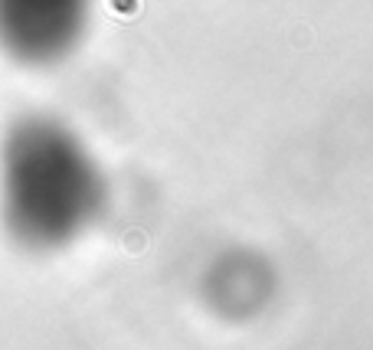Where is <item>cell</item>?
Listing matches in <instances>:
<instances>
[{
    "label": "cell",
    "instance_id": "cell-1",
    "mask_svg": "<svg viewBox=\"0 0 373 350\" xmlns=\"http://www.w3.org/2000/svg\"><path fill=\"white\" fill-rule=\"evenodd\" d=\"M105 174L69 125L49 115L13 121L0 141V220L26 252H56L105 210Z\"/></svg>",
    "mask_w": 373,
    "mask_h": 350
},
{
    "label": "cell",
    "instance_id": "cell-2",
    "mask_svg": "<svg viewBox=\"0 0 373 350\" xmlns=\"http://www.w3.org/2000/svg\"><path fill=\"white\" fill-rule=\"evenodd\" d=\"M92 20V0H0V49L43 69L76 53Z\"/></svg>",
    "mask_w": 373,
    "mask_h": 350
}]
</instances>
